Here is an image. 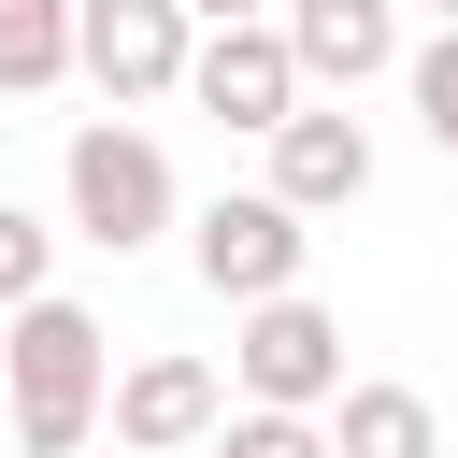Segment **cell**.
I'll return each instance as SVG.
<instances>
[{"mask_svg": "<svg viewBox=\"0 0 458 458\" xmlns=\"http://www.w3.org/2000/svg\"><path fill=\"white\" fill-rule=\"evenodd\" d=\"M429 14H444V29H458V0H429Z\"/></svg>", "mask_w": 458, "mask_h": 458, "instance_id": "cell-16", "label": "cell"}, {"mask_svg": "<svg viewBox=\"0 0 458 458\" xmlns=\"http://www.w3.org/2000/svg\"><path fill=\"white\" fill-rule=\"evenodd\" d=\"M272 186H286L301 215H344V200H372V129H358V114L315 86V100L272 129Z\"/></svg>", "mask_w": 458, "mask_h": 458, "instance_id": "cell-9", "label": "cell"}, {"mask_svg": "<svg viewBox=\"0 0 458 458\" xmlns=\"http://www.w3.org/2000/svg\"><path fill=\"white\" fill-rule=\"evenodd\" d=\"M272 14H286L301 86H329V100H358L372 72H401V0H272Z\"/></svg>", "mask_w": 458, "mask_h": 458, "instance_id": "cell-8", "label": "cell"}, {"mask_svg": "<svg viewBox=\"0 0 458 458\" xmlns=\"http://www.w3.org/2000/svg\"><path fill=\"white\" fill-rule=\"evenodd\" d=\"M72 86V0H0V100H57Z\"/></svg>", "mask_w": 458, "mask_h": 458, "instance_id": "cell-11", "label": "cell"}, {"mask_svg": "<svg viewBox=\"0 0 458 458\" xmlns=\"http://www.w3.org/2000/svg\"><path fill=\"white\" fill-rule=\"evenodd\" d=\"M229 386H243V401H301V415H329V386H344V315H329L315 286L243 301V329H229Z\"/></svg>", "mask_w": 458, "mask_h": 458, "instance_id": "cell-6", "label": "cell"}, {"mask_svg": "<svg viewBox=\"0 0 458 458\" xmlns=\"http://www.w3.org/2000/svg\"><path fill=\"white\" fill-rule=\"evenodd\" d=\"M401 100H415V129L458 157V29H429V43H401Z\"/></svg>", "mask_w": 458, "mask_h": 458, "instance_id": "cell-14", "label": "cell"}, {"mask_svg": "<svg viewBox=\"0 0 458 458\" xmlns=\"http://www.w3.org/2000/svg\"><path fill=\"white\" fill-rule=\"evenodd\" d=\"M215 458H329V415H301V401H229V415H215Z\"/></svg>", "mask_w": 458, "mask_h": 458, "instance_id": "cell-12", "label": "cell"}, {"mask_svg": "<svg viewBox=\"0 0 458 458\" xmlns=\"http://www.w3.org/2000/svg\"><path fill=\"white\" fill-rule=\"evenodd\" d=\"M57 200H72V243H100V258H143L157 229H186V186L143 114H86L57 143Z\"/></svg>", "mask_w": 458, "mask_h": 458, "instance_id": "cell-2", "label": "cell"}, {"mask_svg": "<svg viewBox=\"0 0 458 458\" xmlns=\"http://www.w3.org/2000/svg\"><path fill=\"white\" fill-rule=\"evenodd\" d=\"M329 458H444V401L401 372H358L329 386Z\"/></svg>", "mask_w": 458, "mask_h": 458, "instance_id": "cell-10", "label": "cell"}, {"mask_svg": "<svg viewBox=\"0 0 458 458\" xmlns=\"http://www.w3.org/2000/svg\"><path fill=\"white\" fill-rule=\"evenodd\" d=\"M0 372H14V444L29 458H86L100 444V386H114V329L86 301H14L0 315Z\"/></svg>", "mask_w": 458, "mask_h": 458, "instance_id": "cell-1", "label": "cell"}, {"mask_svg": "<svg viewBox=\"0 0 458 458\" xmlns=\"http://www.w3.org/2000/svg\"><path fill=\"white\" fill-rule=\"evenodd\" d=\"M57 243H72V229H57V215H29V200H0V315H14V301H43V286H57Z\"/></svg>", "mask_w": 458, "mask_h": 458, "instance_id": "cell-13", "label": "cell"}, {"mask_svg": "<svg viewBox=\"0 0 458 458\" xmlns=\"http://www.w3.org/2000/svg\"><path fill=\"white\" fill-rule=\"evenodd\" d=\"M215 415H229V372L186 358V344H157V358H129V372L100 386V429H114L129 458H186V444H215Z\"/></svg>", "mask_w": 458, "mask_h": 458, "instance_id": "cell-7", "label": "cell"}, {"mask_svg": "<svg viewBox=\"0 0 458 458\" xmlns=\"http://www.w3.org/2000/svg\"><path fill=\"white\" fill-rule=\"evenodd\" d=\"M186 100L215 114V129H243V143H272L315 86H301V57H286V14H215L200 29V57H186Z\"/></svg>", "mask_w": 458, "mask_h": 458, "instance_id": "cell-5", "label": "cell"}, {"mask_svg": "<svg viewBox=\"0 0 458 458\" xmlns=\"http://www.w3.org/2000/svg\"><path fill=\"white\" fill-rule=\"evenodd\" d=\"M186 14H200V29H215V14H272V0H186Z\"/></svg>", "mask_w": 458, "mask_h": 458, "instance_id": "cell-15", "label": "cell"}, {"mask_svg": "<svg viewBox=\"0 0 458 458\" xmlns=\"http://www.w3.org/2000/svg\"><path fill=\"white\" fill-rule=\"evenodd\" d=\"M186 57H200V14L186 0H72V72L143 114V100H186Z\"/></svg>", "mask_w": 458, "mask_h": 458, "instance_id": "cell-4", "label": "cell"}, {"mask_svg": "<svg viewBox=\"0 0 458 458\" xmlns=\"http://www.w3.org/2000/svg\"><path fill=\"white\" fill-rule=\"evenodd\" d=\"M186 258H200V286L243 315V301H272V286L315 272V215H301L286 186H215V200L186 215Z\"/></svg>", "mask_w": 458, "mask_h": 458, "instance_id": "cell-3", "label": "cell"}]
</instances>
